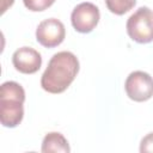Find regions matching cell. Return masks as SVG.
Instances as JSON below:
<instances>
[{
    "mask_svg": "<svg viewBox=\"0 0 153 153\" xmlns=\"http://www.w3.org/2000/svg\"><path fill=\"white\" fill-rule=\"evenodd\" d=\"M78 72V57L71 51H59L49 60L41 78V86L49 93H61L73 82Z\"/></svg>",
    "mask_w": 153,
    "mask_h": 153,
    "instance_id": "6da1fadb",
    "label": "cell"
},
{
    "mask_svg": "<svg viewBox=\"0 0 153 153\" xmlns=\"http://www.w3.org/2000/svg\"><path fill=\"white\" fill-rule=\"evenodd\" d=\"M105 5L111 13L122 16L136 5V0H105Z\"/></svg>",
    "mask_w": 153,
    "mask_h": 153,
    "instance_id": "9c48e42d",
    "label": "cell"
},
{
    "mask_svg": "<svg viewBox=\"0 0 153 153\" xmlns=\"http://www.w3.org/2000/svg\"><path fill=\"white\" fill-rule=\"evenodd\" d=\"M65 37V25L56 18H48L42 20L36 29V39L41 45L45 48H54L60 45Z\"/></svg>",
    "mask_w": 153,
    "mask_h": 153,
    "instance_id": "8992f818",
    "label": "cell"
},
{
    "mask_svg": "<svg viewBox=\"0 0 153 153\" xmlns=\"http://www.w3.org/2000/svg\"><path fill=\"white\" fill-rule=\"evenodd\" d=\"M127 96L134 102H146L153 97V78L142 71L131 72L126 80Z\"/></svg>",
    "mask_w": 153,
    "mask_h": 153,
    "instance_id": "277c9868",
    "label": "cell"
},
{
    "mask_svg": "<svg viewBox=\"0 0 153 153\" xmlns=\"http://www.w3.org/2000/svg\"><path fill=\"white\" fill-rule=\"evenodd\" d=\"M12 63L18 72L23 74H33L42 66V56L33 48L22 47L13 53Z\"/></svg>",
    "mask_w": 153,
    "mask_h": 153,
    "instance_id": "52a82bcc",
    "label": "cell"
},
{
    "mask_svg": "<svg viewBox=\"0 0 153 153\" xmlns=\"http://www.w3.org/2000/svg\"><path fill=\"white\" fill-rule=\"evenodd\" d=\"M100 18L99 8L92 2H81L74 7L71 14V22L75 31L80 33L91 32Z\"/></svg>",
    "mask_w": 153,
    "mask_h": 153,
    "instance_id": "5b68a950",
    "label": "cell"
},
{
    "mask_svg": "<svg viewBox=\"0 0 153 153\" xmlns=\"http://www.w3.org/2000/svg\"><path fill=\"white\" fill-rule=\"evenodd\" d=\"M13 2H14V0H1V6H0V10L1 11H0V13L1 14L5 13L6 10L13 5Z\"/></svg>",
    "mask_w": 153,
    "mask_h": 153,
    "instance_id": "7c38bea8",
    "label": "cell"
},
{
    "mask_svg": "<svg viewBox=\"0 0 153 153\" xmlns=\"http://www.w3.org/2000/svg\"><path fill=\"white\" fill-rule=\"evenodd\" d=\"M140 152H153V133L147 134L140 142Z\"/></svg>",
    "mask_w": 153,
    "mask_h": 153,
    "instance_id": "8fae6325",
    "label": "cell"
},
{
    "mask_svg": "<svg viewBox=\"0 0 153 153\" xmlns=\"http://www.w3.org/2000/svg\"><path fill=\"white\" fill-rule=\"evenodd\" d=\"M128 36L141 44L153 41V12L146 7H139L127 20Z\"/></svg>",
    "mask_w": 153,
    "mask_h": 153,
    "instance_id": "3957f363",
    "label": "cell"
},
{
    "mask_svg": "<svg viewBox=\"0 0 153 153\" xmlns=\"http://www.w3.org/2000/svg\"><path fill=\"white\" fill-rule=\"evenodd\" d=\"M41 151L43 153H68L71 148L67 139L61 133L50 131L43 137Z\"/></svg>",
    "mask_w": 153,
    "mask_h": 153,
    "instance_id": "ba28073f",
    "label": "cell"
},
{
    "mask_svg": "<svg viewBox=\"0 0 153 153\" xmlns=\"http://www.w3.org/2000/svg\"><path fill=\"white\" fill-rule=\"evenodd\" d=\"M55 0H23L24 6L32 12H41L54 4Z\"/></svg>",
    "mask_w": 153,
    "mask_h": 153,
    "instance_id": "30bf717a",
    "label": "cell"
},
{
    "mask_svg": "<svg viewBox=\"0 0 153 153\" xmlns=\"http://www.w3.org/2000/svg\"><path fill=\"white\" fill-rule=\"evenodd\" d=\"M25 91L16 81H5L0 87V122L6 128L17 127L24 117Z\"/></svg>",
    "mask_w": 153,
    "mask_h": 153,
    "instance_id": "7a4b0ae2",
    "label": "cell"
}]
</instances>
